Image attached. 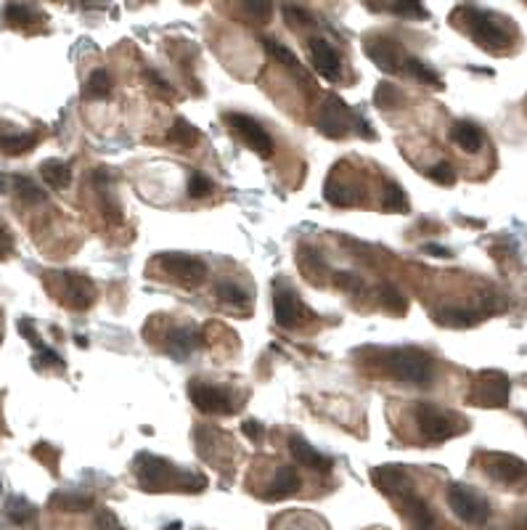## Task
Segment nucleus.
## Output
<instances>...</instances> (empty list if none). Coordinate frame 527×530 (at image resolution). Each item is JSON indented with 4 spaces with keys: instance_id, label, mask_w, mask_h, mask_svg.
Returning <instances> with one entry per match:
<instances>
[{
    "instance_id": "f257e3e1",
    "label": "nucleus",
    "mask_w": 527,
    "mask_h": 530,
    "mask_svg": "<svg viewBox=\"0 0 527 530\" xmlns=\"http://www.w3.org/2000/svg\"><path fill=\"white\" fill-rule=\"evenodd\" d=\"M453 19L483 51L507 53L515 45V27L507 21V16L491 13L477 5H461L456 8Z\"/></svg>"
},
{
    "instance_id": "f03ea898",
    "label": "nucleus",
    "mask_w": 527,
    "mask_h": 530,
    "mask_svg": "<svg viewBox=\"0 0 527 530\" xmlns=\"http://www.w3.org/2000/svg\"><path fill=\"white\" fill-rule=\"evenodd\" d=\"M133 470H136L138 486L144 491H152V494L170 491V488L185 491V494H201L207 488V478L204 475L177 470L168 459L146 454V451L136 456V467Z\"/></svg>"
},
{
    "instance_id": "7ed1b4c3",
    "label": "nucleus",
    "mask_w": 527,
    "mask_h": 530,
    "mask_svg": "<svg viewBox=\"0 0 527 530\" xmlns=\"http://www.w3.org/2000/svg\"><path fill=\"white\" fill-rule=\"evenodd\" d=\"M379 366L387 376L413 384V387H429L435 379V358L421 348H387L379 355Z\"/></svg>"
},
{
    "instance_id": "20e7f679",
    "label": "nucleus",
    "mask_w": 527,
    "mask_h": 530,
    "mask_svg": "<svg viewBox=\"0 0 527 530\" xmlns=\"http://www.w3.org/2000/svg\"><path fill=\"white\" fill-rule=\"evenodd\" d=\"M413 422H416V430L419 435L432 443V446H440L445 440H453L459 435H464L469 430V422L456 414V411H448V408H440L435 403H416L413 408Z\"/></svg>"
},
{
    "instance_id": "39448f33",
    "label": "nucleus",
    "mask_w": 527,
    "mask_h": 530,
    "mask_svg": "<svg viewBox=\"0 0 527 530\" xmlns=\"http://www.w3.org/2000/svg\"><path fill=\"white\" fill-rule=\"evenodd\" d=\"M480 470L499 483L507 491H525L527 488V462L512 454H501V451H485L477 456Z\"/></svg>"
},
{
    "instance_id": "423d86ee",
    "label": "nucleus",
    "mask_w": 527,
    "mask_h": 530,
    "mask_svg": "<svg viewBox=\"0 0 527 530\" xmlns=\"http://www.w3.org/2000/svg\"><path fill=\"white\" fill-rule=\"evenodd\" d=\"M223 123H225L228 131H231L249 152H255L260 160H271V157H273L276 144H273L271 133H268L255 117L241 115V112H228V115H223Z\"/></svg>"
},
{
    "instance_id": "0eeeda50",
    "label": "nucleus",
    "mask_w": 527,
    "mask_h": 530,
    "mask_svg": "<svg viewBox=\"0 0 527 530\" xmlns=\"http://www.w3.org/2000/svg\"><path fill=\"white\" fill-rule=\"evenodd\" d=\"M188 398L201 414H209V416H231V414L239 411L236 395L228 387L209 384V382H201V379L188 382Z\"/></svg>"
},
{
    "instance_id": "6e6552de",
    "label": "nucleus",
    "mask_w": 527,
    "mask_h": 530,
    "mask_svg": "<svg viewBox=\"0 0 527 530\" xmlns=\"http://www.w3.org/2000/svg\"><path fill=\"white\" fill-rule=\"evenodd\" d=\"M448 507L467 526H477L480 528V526H485L491 520L488 499L480 491H475V488H469L464 483H453L448 488Z\"/></svg>"
},
{
    "instance_id": "1a4fd4ad",
    "label": "nucleus",
    "mask_w": 527,
    "mask_h": 530,
    "mask_svg": "<svg viewBox=\"0 0 527 530\" xmlns=\"http://www.w3.org/2000/svg\"><path fill=\"white\" fill-rule=\"evenodd\" d=\"M157 265L170 276L176 279L177 284H183L185 289H196L204 284L207 279V263L196 255H188V252H162L157 257Z\"/></svg>"
},
{
    "instance_id": "9d476101",
    "label": "nucleus",
    "mask_w": 527,
    "mask_h": 530,
    "mask_svg": "<svg viewBox=\"0 0 527 530\" xmlns=\"http://www.w3.org/2000/svg\"><path fill=\"white\" fill-rule=\"evenodd\" d=\"M512 382L504 371H480L469 390V403L483 408H504L509 403Z\"/></svg>"
},
{
    "instance_id": "9b49d317",
    "label": "nucleus",
    "mask_w": 527,
    "mask_h": 530,
    "mask_svg": "<svg viewBox=\"0 0 527 530\" xmlns=\"http://www.w3.org/2000/svg\"><path fill=\"white\" fill-rule=\"evenodd\" d=\"M355 117H358V112H352L342 99L329 96L326 104H321L319 131H321V136H326V138H332V141L348 138L350 131L355 128Z\"/></svg>"
},
{
    "instance_id": "f8f14e48",
    "label": "nucleus",
    "mask_w": 527,
    "mask_h": 530,
    "mask_svg": "<svg viewBox=\"0 0 527 530\" xmlns=\"http://www.w3.org/2000/svg\"><path fill=\"white\" fill-rule=\"evenodd\" d=\"M363 51L366 56L374 61L376 69H381L384 75H397L403 72V64H405V51L397 40L392 37H384V35H371L366 43H363Z\"/></svg>"
},
{
    "instance_id": "ddd939ff",
    "label": "nucleus",
    "mask_w": 527,
    "mask_h": 530,
    "mask_svg": "<svg viewBox=\"0 0 527 530\" xmlns=\"http://www.w3.org/2000/svg\"><path fill=\"white\" fill-rule=\"evenodd\" d=\"M371 483L376 486L379 494L389 496V499H405L413 491V480H411V472L400 464H379L371 470Z\"/></svg>"
},
{
    "instance_id": "4468645a",
    "label": "nucleus",
    "mask_w": 527,
    "mask_h": 530,
    "mask_svg": "<svg viewBox=\"0 0 527 530\" xmlns=\"http://www.w3.org/2000/svg\"><path fill=\"white\" fill-rule=\"evenodd\" d=\"M273 316H276V324L281 329H297L305 321V316H308V308L303 305V300L295 295V289L287 281H276Z\"/></svg>"
},
{
    "instance_id": "2eb2a0df",
    "label": "nucleus",
    "mask_w": 527,
    "mask_h": 530,
    "mask_svg": "<svg viewBox=\"0 0 527 530\" xmlns=\"http://www.w3.org/2000/svg\"><path fill=\"white\" fill-rule=\"evenodd\" d=\"M308 51H311V61H313V67H316V72L321 77H326L329 83H340L342 80V56L329 40L313 37L308 43Z\"/></svg>"
},
{
    "instance_id": "dca6fc26",
    "label": "nucleus",
    "mask_w": 527,
    "mask_h": 530,
    "mask_svg": "<svg viewBox=\"0 0 527 530\" xmlns=\"http://www.w3.org/2000/svg\"><path fill=\"white\" fill-rule=\"evenodd\" d=\"M400 515H403L408 530H437V515H435V510L429 507V502H424L416 494H411V496L403 499Z\"/></svg>"
},
{
    "instance_id": "f3484780",
    "label": "nucleus",
    "mask_w": 527,
    "mask_h": 530,
    "mask_svg": "<svg viewBox=\"0 0 527 530\" xmlns=\"http://www.w3.org/2000/svg\"><path fill=\"white\" fill-rule=\"evenodd\" d=\"M61 281H64V303L69 308H90L93 300H96V287L88 276H80V273H61Z\"/></svg>"
},
{
    "instance_id": "a211bd4d",
    "label": "nucleus",
    "mask_w": 527,
    "mask_h": 530,
    "mask_svg": "<svg viewBox=\"0 0 527 530\" xmlns=\"http://www.w3.org/2000/svg\"><path fill=\"white\" fill-rule=\"evenodd\" d=\"M300 486H303L300 470H297L295 464H284V467L276 470V475H273V480L268 483L263 499H265V502H284V499L295 496V494L300 491Z\"/></svg>"
},
{
    "instance_id": "6ab92c4d",
    "label": "nucleus",
    "mask_w": 527,
    "mask_h": 530,
    "mask_svg": "<svg viewBox=\"0 0 527 530\" xmlns=\"http://www.w3.org/2000/svg\"><path fill=\"white\" fill-rule=\"evenodd\" d=\"M289 451H292V459L300 464V467H308V470H313V472H321V475H329L332 470H334V462L326 456V454H321L319 448H313L305 438H292L289 440Z\"/></svg>"
},
{
    "instance_id": "aec40b11",
    "label": "nucleus",
    "mask_w": 527,
    "mask_h": 530,
    "mask_svg": "<svg viewBox=\"0 0 527 530\" xmlns=\"http://www.w3.org/2000/svg\"><path fill=\"white\" fill-rule=\"evenodd\" d=\"M204 345V340H201V332L199 329H193V327H177L170 332V337H168V355H173L176 360H185L188 355L193 353V351H199Z\"/></svg>"
},
{
    "instance_id": "412c9836",
    "label": "nucleus",
    "mask_w": 527,
    "mask_h": 530,
    "mask_svg": "<svg viewBox=\"0 0 527 530\" xmlns=\"http://www.w3.org/2000/svg\"><path fill=\"white\" fill-rule=\"evenodd\" d=\"M324 199L334 207H352L363 202V194L358 186H352L348 180H340L337 176H332L324 186Z\"/></svg>"
},
{
    "instance_id": "4be33fe9",
    "label": "nucleus",
    "mask_w": 527,
    "mask_h": 530,
    "mask_svg": "<svg viewBox=\"0 0 527 530\" xmlns=\"http://www.w3.org/2000/svg\"><path fill=\"white\" fill-rule=\"evenodd\" d=\"M451 141L467 152V154H477L483 146H485V131L475 123H456L451 128Z\"/></svg>"
},
{
    "instance_id": "5701e85b",
    "label": "nucleus",
    "mask_w": 527,
    "mask_h": 530,
    "mask_svg": "<svg viewBox=\"0 0 527 530\" xmlns=\"http://www.w3.org/2000/svg\"><path fill=\"white\" fill-rule=\"evenodd\" d=\"M3 19L8 27H16V29H27V27H35L45 19V13L37 8V5H29V3H8L3 8Z\"/></svg>"
},
{
    "instance_id": "b1692460",
    "label": "nucleus",
    "mask_w": 527,
    "mask_h": 530,
    "mask_svg": "<svg viewBox=\"0 0 527 530\" xmlns=\"http://www.w3.org/2000/svg\"><path fill=\"white\" fill-rule=\"evenodd\" d=\"M3 515H5L8 523H13L19 528H27V526L37 523V507L32 502H27L24 496H8L5 507H3Z\"/></svg>"
},
{
    "instance_id": "393cba45",
    "label": "nucleus",
    "mask_w": 527,
    "mask_h": 530,
    "mask_svg": "<svg viewBox=\"0 0 527 530\" xmlns=\"http://www.w3.org/2000/svg\"><path fill=\"white\" fill-rule=\"evenodd\" d=\"M93 504H96V499H93L90 494L75 491V488H69V491H56V494L51 496V502H48V507L61 510V512H85V510H90Z\"/></svg>"
},
{
    "instance_id": "a878e982",
    "label": "nucleus",
    "mask_w": 527,
    "mask_h": 530,
    "mask_svg": "<svg viewBox=\"0 0 527 530\" xmlns=\"http://www.w3.org/2000/svg\"><path fill=\"white\" fill-rule=\"evenodd\" d=\"M215 297L236 311H249V305H252V295L244 287H239L236 281H225V279L215 284Z\"/></svg>"
},
{
    "instance_id": "bb28decb",
    "label": "nucleus",
    "mask_w": 527,
    "mask_h": 530,
    "mask_svg": "<svg viewBox=\"0 0 527 530\" xmlns=\"http://www.w3.org/2000/svg\"><path fill=\"white\" fill-rule=\"evenodd\" d=\"M403 72H405L411 80H416V83H421V85H427V88H432V91H443V88H445L443 80H440V75H437L432 67H427V61H421V59H416V56H408V59H405Z\"/></svg>"
},
{
    "instance_id": "cd10ccee",
    "label": "nucleus",
    "mask_w": 527,
    "mask_h": 530,
    "mask_svg": "<svg viewBox=\"0 0 527 530\" xmlns=\"http://www.w3.org/2000/svg\"><path fill=\"white\" fill-rule=\"evenodd\" d=\"M435 321L440 327H451V329H469L483 321V313L467 311V308H445V311H437Z\"/></svg>"
},
{
    "instance_id": "c85d7f7f",
    "label": "nucleus",
    "mask_w": 527,
    "mask_h": 530,
    "mask_svg": "<svg viewBox=\"0 0 527 530\" xmlns=\"http://www.w3.org/2000/svg\"><path fill=\"white\" fill-rule=\"evenodd\" d=\"M40 176H43L48 188L61 191V188H69V183H72V168L61 160H45L40 165Z\"/></svg>"
},
{
    "instance_id": "c756f323",
    "label": "nucleus",
    "mask_w": 527,
    "mask_h": 530,
    "mask_svg": "<svg viewBox=\"0 0 527 530\" xmlns=\"http://www.w3.org/2000/svg\"><path fill=\"white\" fill-rule=\"evenodd\" d=\"M40 136L37 133H3L0 136V152L8 157H19L27 154L37 146Z\"/></svg>"
},
{
    "instance_id": "7c9ffc66",
    "label": "nucleus",
    "mask_w": 527,
    "mask_h": 530,
    "mask_svg": "<svg viewBox=\"0 0 527 530\" xmlns=\"http://www.w3.org/2000/svg\"><path fill=\"white\" fill-rule=\"evenodd\" d=\"M109 93H112V75L106 69H93L83 85V99L104 101V99H109Z\"/></svg>"
},
{
    "instance_id": "2f4dec72",
    "label": "nucleus",
    "mask_w": 527,
    "mask_h": 530,
    "mask_svg": "<svg viewBox=\"0 0 527 530\" xmlns=\"http://www.w3.org/2000/svg\"><path fill=\"white\" fill-rule=\"evenodd\" d=\"M376 300H379V305H381L387 313H392V316L408 313V300H405V295H403L397 287H392V284H379V287H376Z\"/></svg>"
},
{
    "instance_id": "473e14b6",
    "label": "nucleus",
    "mask_w": 527,
    "mask_h": 530,
    "mask_svg": "<svg viewBox=\"0 0 527 530\" xmlns=\"http://www.w3.org/2000/svg\"><path fill=\"white\" fill-rule=\"evenodd\" d=\"M11 186L16 191V199L27 207H35V204H43L45 202V191L27 176H13L11 178Z\"/></svg>"
},
{
    "instance_id": "72a5a7b5",
    "label": "nucleus",
    "mask_w": 527,
    "mask_h": 530,
    "mask_svg": "<svg viewBox=\"0 0 527 530\" xmlns=\"http://www.w3.org/2000/svg\"><path fill=\"white\" fill-rule=\"evenodd\" d=\"M374 104L381 112H395L405 104V99H403V91L395 83H379L376 91H374Z\"/></svg>"
},
{
    "instance_id": "f704fd0d",
    "label": "nucleus",
    "mask_w": 527,
    "mask_h": 530,
    "mask_svg": "<svg viewBox=\"0 0 527 530\" xmlns=\"http://www.w3.org/2000/svg\"><path fill=\"white\" fill-rule=\"evenodd\" d=\"M371 11H389L400 19H411V21H424L429 19V11L421 5V3H384V5H374L368 3Z\"/></svg>"
},
{
    "instance_id": "c9c22d12",
    "label": "nucleus",
    "mask_w": 527,
    "mask_h": 530,
    "mask_svg": "<svg viewBox=\"0 0 527 530\" xmlns=\"http://www.w3.org/2000/svg\"><path fill=\"white\" fill-rule=\"evenodd\" d=\"M168 141L170 144H176L180 149H191L196 141H201V133H199V128H193L188 120H176V125L168 131Z\"/></svg>"
},
{
    "instance_id": "e433bc0d",
    "label": "nucleus",
    "mask_w": 527,
    "mask_h": 530,
    "mask_svg": "<svg viewBox=\"0 0 527 530\" xmlns=\"http://www.w3.org/2000/svg\"><path fill=\"white\" fill-rule=\"evenodd\" d=\"M408 196H405V191L397 186V183H384V188H381V210L384 212H408Z\"/></svg>"
},
{
    "instance_id": "4c0bfd02",
    "label": "nucleus",
    "mask_w": 527,
    "mask_h": 530,
    "mask_svg": "<svg viewBox=\"0 0 527 530\" xmlns=\"http://www.w3.org/2000/svg\"><path fill=\"white\" fill-rule=\"evenodd\" d=\"M263 43H265V51H268L276 61H281L284 67H292V69L297 67V56H295L287 45H281V43L273 40V37H265Z\"/></svg>"
},
{
    "instance_id": "58836bf2",
    "label": "nucleus",
    "mask_w": 527,
    "mask_h": 530,
    "mask_svg": "<svg viewBox=\"0 0 527 530\" xmlns=\"http://www.w3.org/2000/svg\"><path fill=\"white\" fill-rule=\"evenodd\" d=\"M427 178L435 180V183H440V186H456L459 173H456V168L451 162H437V165H432L427 170Z\"/></svg>"
},
{
    "instance_id": "ea45409f",
    "label": "nucleus",
    "mask_w": 527,
    "mask_h": 530,
    "mask_svg": "<svg viewBox=\"0 0 527 530\" xmlns=\"http://www.w3.org/2000/svg\"><path fill=\"white\" fill-rule=\"evenodd\" d=\"M212 180L204 176V173H191L188 178V196L191 199H207L212 194Z\"/></svg>"
},
{
    "instance_id": "a19ab883",
    "label": "nucleus",
    "mask_w": 527,
    "mask_h": 530,
    "mask_svg": "<svg viewBox=\"0 0 527 530\" xmlns=\"http://www.w3.org/2000/svg\"><path fill=\"white\" fill-rule=\"evenodd\" d=\"M284 16H287V21L292 24V27H313L316 24V19L305 11V8H300V5H284Z\"/></svg>"
},
{
    "instance_id": "79ce46f5",
    "label": "nucleus",
    "mask_w": 527,
    "mask_h": 530,
    "mask_svg": "<svg viewBox=\"0 0 527 530\" xmlns=\"http://www.w3.org/2000/svg\"><path fill=\"white\" fill-rule=\"evenodd\" d=\"M334 284H337L340 289L350 292V295L363 292V279H360L358 273H352V271H337V273H334Z\"/></svg>"
},
{
    "instance_id": "37998d69",
    "label": "nucleus",
    "mask_w": 527,
    "mask_h": 530,
    "mask_svg": "<svg viewBox=\"0 0 527 530\" xmlns=\"http://www.w3.org/2000/svg\"><path fill=\"white\" fill-rule=\"evenodd\" d=\"M35 366H37V368H43V366H56V368H64L67 363H64V358L56 353V351H51V348H43V351H37V360H35Z\"/></svg>"
},
{
    "instance_id": "c03bdc74",
    "label": "nucleus",
    "mask_w": 527,
    "mask_h": 530,
    "mask_svg": "<svg viewBox=\"0 0 527 530\" xmlns=\"http://www.w3.org/2000/svg\"><path fill=\"white\" fill-rule=\"evenodd\" d=\"M241 432H244V438H249L252 443H260V440L265 438V427H263V422H257V419L241 422Z\"/></svg>"
},
{
    "instance_id": "a18cd8bd",
    "label": "nucleus",
    "mask_w": 527,
    "mask_h": 530,
    "mask_svg": "<svg viewBox=\"0 0 527 530\" xmlns=\"http://www.w3.org/2000/svg\"><path fill=\"white\" fill-rule=\"evenodd\" d=\"M93 528L96 530H125L120 526V520L114 518V512H109V510H101L98 515H96V523H93Z\"/></svg>"
},
{
    "instance_id": "49530a36",
    "label": "nucleus",
    "mask_w": 527,
    "mask_h": 530,
    "mask_svg": "<svg viewBox=\"0 0 527 530\" xmlns=\"http://www.w3.org/2000/svg\"><path fill=\"white\" fill-rule=\"evenodd\" d=\"M241 8H244L249 16L260 19V21H268L271 13H273V3H244Z\"/></svg>"
},
{
    "instance_id": "de8ad7c7",
    "label": "nucleus",
    "mask_w": 527,
    "mask_h": 530,
    "mask_svg": "<svg viewBox=\"0 0 527 530\" xmlns=\"http://www.w3.org/2000/svg\"><path fill=\"white\" fill-rule=\"evenodd\" d=\"M146 80H149V85H154V88L162 91L165 96H176V88H173L157 69H146Z\"/></svg>"
},
{
    "instance_id": "09e8293b",
    "label": "nucleus",
    "mask_w": 527,
    "mask_h": 530,
    "mask_svg": "<svg viewBox=\"0 0 527 530\" xmlns=\"http://www.w3.org/2000/svg\"><path fill=\"white\" fill-rule=\"evenodd\" d=\"M37 459H48L51 462V470H56V462H59V451L53 448V446H48V443H40V446H35V451H32Z\"/></svg>"
},
{
    "instance_id": "8fccbe9b",
    "label": "nucleus",
    "mask_w": 527,
    "mask_h": 530,
    "mask_svg": "<svg viewBox=\"0 0 527 530\" xmlns=\"http://www.w3.org/2000/svg\"><path fill=\"white\" fill-rule=\"evenodd\" d=\"M360 138H366V141H376V131L371 128V123L366 120V117H355V128H352Z\"/></svg>"
},
{
    "instance_id": "3c124183",
    "label": "nucleus",
    "mask_w": 527,
    "mask_h": 530,
    "mask_svg": "<svg viewBox=\"0 0 527 530\" xmlns=\"http://www.w3.org/2000/svg\"><path fill=\"white\" fill-rule=\"evenodd\" d=\"M13 252V236L5 228V223H0V260H5Z\"/></svg>"
},
{
    "instance_id": "603ef678",
    "label": "nucleus",
    "mask_w": 527,
    "mask_h": 530,
    "mask_svg": "<svg viewBox=\"0 0 527 530\" xmlns=\"http://www.w3.org/2000/svg\"><path fill=\"white\" fill-rule=\"evenodd\" d=\"M421 252L429 255V257H453V252L448 247H440V244H424Z\"/></svg>"
},
{
    "instance_id": "864d4df0",
    "label": "nucleus",
    "mask_w": 527,
    "mask_h": 530,
    "mask_svg": "<svg viewBox=\"0 0 527 530\" xmlns=\"http://www.w3.org/2000/svg\"><path fill=\"white\" fill-rule=\"evenodd\" d=\"M8 188H11V178L0 173V194H3V191H8Z\"/></svg>"
},
{
    "instance_id": "5fc2aeb1",
    "label": "nucleus",
    "mask_w": 527,
    "mask_h": 530,
    "mask_svg": "<svg viewBox=\"0 0 527 530\" xmlns=\"http://www.w3.org/2000/svg\"><path fill=\"white\" fill-rule=\"evenodd\" d=\"M75 343H77L80 348H88V340H85V337H80V335H77V340H75Z\"/></svg>"
},
{
    "instance_id": "6e6d98bb",
    "label": "nucleus",
    "mask_w": 527,
    "mask_h": 530,
    "mask_svg": "<svg viewBox=\"0 0 527 530\" xmlns=\"http://www.w3.org/2000/svg\"><path fill=\"white\" fill-rule=\"evenodd\" d=\"M165 530H180V523H173V526H168Z\"/></svg>"
}]
</instances>
